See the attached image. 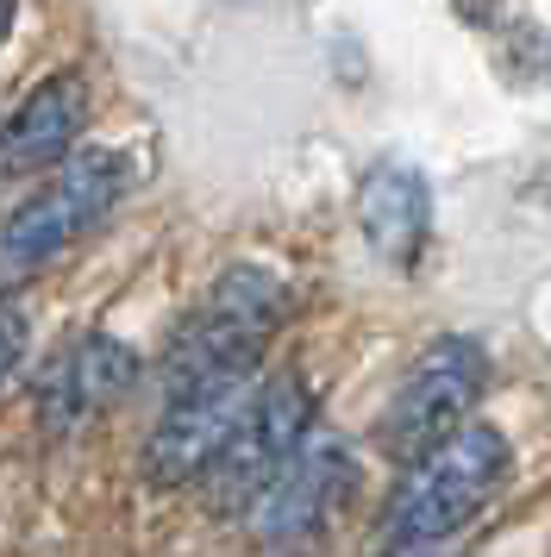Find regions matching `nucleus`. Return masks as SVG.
I'll return each instance as SVG.
<instances>
[{
  "mask_svg": "<svg viewBox=\"0 0 551 557\" xmlns=\"http://www.w3.org/2000/svg\"><path fill=\"white\" fill-rule=\"evenodd\" d=\"M282 313H289V288L257 263H232L207 288V301L175 326L163 351V395L213 388V382H257V357L282 326Z\"/></svg>",
  "mask_w": 551,
  "mask_h": 557,
  "instance_id": "f257e3e1",
  "label": "nucleus"
},
{
  "mask_svg": "<svg viewBox=\"0 0 551 557\" xmlns=\"http://www.w3.org/2000/svg\"><path fill=\"white\" fill-rule=\"evenodd\" d=\"M514 470V445L482 420H464L445 445L407 463L395 507H389V539L395 545H439L451 532H464L482 507L501 495V482Z\"/></svg>",
  "mask_w": 551,
  "mask_h": 557,
  "instance_id": "f03ea898",
  "label": "nucleus"
},
{
  "mask_svg": "<svg viewBox=\"0 0 551 557\" xmlns=\"http://www.w3.org/2000/svg\"><path fill=\"white\" fill-rule=\"evenodd\" d=\"M125 182H132V163L113 145H75L70 157H57L50 182L32 201L13 207V220L0 226V263L7 270H38L50 257H63L75 238H88L120 207Z\"/></svg>",
  "mask_w": 551,
  "mask_h": 557,
  "instance_id": "7ed1b4c3",
  "label": "nucleus"
},
{
  "mask_svg": "<svg viewBox=\"0 0 551 557\" xmlns=\"http://www.w3.org/2000/svg\"><path fill=\"white\" fill-rule=\"evenodd\" d=\"M314 432V388L301 376H270L250 388L245 413L232 420L225 445L213 451V463L200 470V488L220 513H245L264 502V488L276 482V470L295 457V445Z\"/></svg>",
  "mask_w": 551,
  "mask_h": 557,
  "instance_id": "20e7f679",
  "label": "nucleus"
},
{
  "mask_svg": "<svg viewBox=\"0 0 551 557\" xmlns=\"http://www.w3.org/2000/svg\"><path fill=\"white\" fill-rule=\"evenodd\" d=\"M489 388V357L476 338H432L414 370L401 376V388L382 407V426H376V445L395 457V463H414L432 445H445L451 432L464 426Z\"/></svg>",
  "mask_w": 551,
  "mask_h": 557,
  "instance_id": "39448f33",
  "label": "nucleus"
},
{
  "mask_svg": "<svg viewBox=\"0 0 551 557\" xmlns=\"http://www.w3.org/2000/svg\"><path fill=\"white\" fill-rule=\"evenodd\" d=\"M357 488V463H351L345 438L332 432H307L295 445V457L276 470V482L257 502V527L270 539V552H307L326 532L339 527V513L351 507Z\"/></svg>",
  "mask_w": 551,
  "mask_h": 557,
  "instance_id": "423d86ee",
  "label": "nucleus"
},
{
  "mask_svg": "<svg viewBox=\"0 0 551 557\" xmlns=\"http://www.w3.org/2000/svg\"><path fill=\"white\" fill-rule=\"evenodd\" d=\"M250 388L257 382H213V388H170L163 395V413L145 438V476L163 482V488H182V482H200V470L213 463V451L225 445L232 420L245 413Z\"/></svg>",
  "mask_w": 551,
  "mask_h": 557,
  "instance_id": "0eeeda50",
  "label": "nucleus"
},
{
  "mask_svg": "<svg viewBox=\"0 0 551 557\" xmlns=\"http://www.w3.org/2000/svg\"><path fill=\"white\" fill-rule=\"evenodd\" d=\"M132 382H138V351L107 332H88L38 376V420L50 432H75L95 413H107Z\"/></svg>",
  "mask_w": 551,
  "mask_h": 557,
  "instance_id": "6e6552de",
  "label": "nucleus"
},
{
  "mask_svg": "<svg viewBox=\"0 0 551 557\" xmlns=\"http://www.w3.org/2000/svg\"><path fill=\"white\" fill-rule=\"evenodd\" d=\"M82 126H88V82L75 76V70L45 76L0 120V176L50 170L57 157H70L82 145Z\"/></svg>",
  "mask_w": 551,
  "mask_h": 557,
  "instance_id": "1a4fd4ad",
  "label": "nucleus"
},
{
  "mask_svg": "<svg viewBox=\"0 0 551 557\" xmlns=\"http://www.w3.org/2000/svg\"><path fill=\"white\" fill-rule=\"evenodd\" d=\"M357 226L370 238V251L395 270H414L432 232V188L414 163L382 157L370 176L357 182Z\"/></svg>",
  "mask_w": 551,
  "mask_h": 557,
  "instance_id": "9d476101",
  "label": "nucleus"
},
{
  "mask_svg": "<svg viewBox=\"0 0 551 557\" xmlns=\"http://www.w3.org/2000/svg\"><path fill=\"white\" fill-rule=\"evenodd\" d=\"M507 63L521 70V76H546L551 82V32L546 26H521L507 38Z\"/></svg>",
  "mask_w": 551,
  "mask_h": 557,
  "instance_id": "9b49d317",
  "label": "nucleus"
},
{
  "mask_svg": "<svg viewBox=\"0 0 551 557\" xmlns=\"http://www.w3.org/2000/svg\"><path fill=\"white\" fill-rule=\"evenodd\" d=\"M20 363H25V320L13 307H0V388L20 376Z\"/></svg>",
  "mask_w": 551,
  "mask_h": 557,
  "instance_id": "f8f14e48",
  "label": "nucleus"
},
{
  "mask_svg": "<svg viewBox=\"0 0 551 557\" xmlns=\"http://www.w3.org/2000/svg\"><path fill=\"white\" fill-rule=\"evenodd\" d=\"M13 13H20V0H0V45H7V32H13Z\"/></svg>",
  "mask_w": 551,
  "mask_h": 557,
  "instance_id": "ddd939ff",
  "label": "nucleus"
}]
</instances>
